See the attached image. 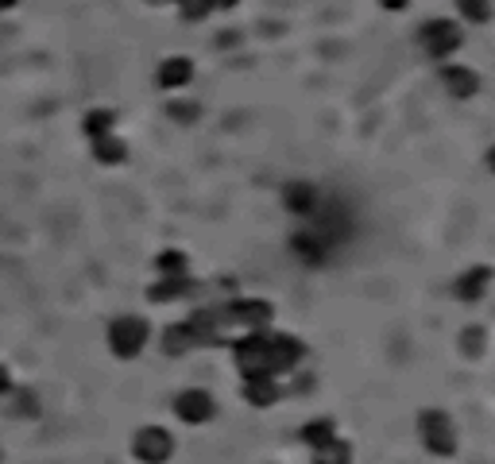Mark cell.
<instances>
[{
  "label": "cell",
  "instance_id": "9a60e30c",
  "mask_svg": "<svg viewBox=\"0 0 495 464\" xmlns=\"http://www.w3.org/2000/svg\"><path fill=\"white\" fill-rule=\"evenodd\" d=\"M313 460L318 464H352V449L333 437V441H325V445L313 449Z\"/></svg>",
  "mask_w": 495,
  "mask_h": 464
},
{
  "label": "cell",
  "instance_id": "5bb4252c",
  "mask_svg": "<svg viewBox=\"0 0 495 464\" xmlns=\"http://www.w3.org/2000/svg\"><path fill=\"white\" fill-rule=\"evenodd\" d=\"M194 290V282L189 279H163V282H155L151 290H147V298L151 302H174V298H182V294Z\"/></svg>",
  "mask_w": 495,
  "mask_h": 464
},
{
  "label": "cell",
  "instance_id": "d4e9b609",
  "mask_svg": "<svg viewBox=\"0 0 495 464\" xmlns=\"http://www.w3.org/2000/svg\"><path fill=\"white\" fill-rule=\"evenodd\" d=\"M236 0H213V8H233Z\"/></svg>",
  "mask_w": 495,
  "mask_h": 464
},
{
  "label": "cell",
  "instance_id": "4fadbf2b",
  "mask_svg": "<svg viewBox=\"0 0 495 464\" xmlns=\"http://www.w3.org/2000/svg\"><path fill=\"white\" fill-rule=\"evenodd\" d=\"M189 78H194V62L189 58H166L159 66V86L163 89H178V86H186Z\"/></svg>",
  "mask_w": 495,
  "mask_h": 464
},
{
  "label": "cell",
  "instance_id": "cb8c5ba5",
  "mask_svg": "<svg viewBox=\"0 0 495 464\" xmlns=\"http://www.w3.org/2000/svg\"><path fill=\"white\" fill-rule=\"evenodd\" d=\"M379 4H383L387 12H403V8L410 4V0H379Z\"/></svg>",
  "mask_w": 495,
  "mask_h": 464
},
{
  "label": "cell",
  "instance_id": "2e32d148",
  "mask_svg": "<svg viewBox=\"0 0 495 464\" xmlns=\"http://www.w3.org/2000/svg\"><path fill=\"white\" fill-rule=\"evenodd\" d=\"M333 437H336L333 418H318V421H310V426H302V441H306L310 449H318V445H325V441H333Z\"/></svg>",
  "mask_w": 495,
  "mask_h": 464
},
{
  "label": "cell",
  "instance_id": "7c38bea8",
  "mask_svg": "<svg viewBox=\"0 0 495 464\" xmlns=\"http://www.w3.org/2000/svg\"><path fill=\"white\" fill-rule=\"evenodd\" d=\"M89 143H93V155H97L101 163H124L128 159V147H124V140H117L112 132L89 135Z\"/></svg>",
  "mask_w": 495,
  "mask_h": 464
},
{
  "label": "cell",
  "instance_id": "30bf717a",
  "mask_svg": "<svg viewBox=\"0 0 495 464\" xmlns=\"http://www.w3.org/2000/svg\"><path fill=\"white\" fill-rule=\"evenodd\" d=\"M244 398L251 406H271L279 398V383H275V375H251L248 383H244Z\"/></svg>",
  "mask_w": 495,
  "mask_h": 464
},
{
  "label": "cell",
  "instance_id": "52a82bcc",
  "mask_svg": "<svg viewBox=\"0 0 495 464\" xmlns=\"http://www.w3.org/2000/svg\"><path fill=\"white\" fill-rule=\"evenodd\" d=\"M213 410H217V403H213V395H209V391H182L174 398V414L182 421H189V426H202V421H209V418H213Z\"/></svg>",
  "mask_w": 495,
  "mask_h": 464
},
{
  "label": "cell",
  "instance_id": "ba28073f",
  "mask_svg": "<svg viewBox=\"0 0 495 464\" xmlns=\"http://www.w3.org/2000/svg\"><path fill=\"white\" fill-rule=\"evenodd\" d=\"M441 86H445L452 97H472V93L480 89V78L465 66H445L441 70Z\"/></svg>",
  "mask_w": 495,
  "mask_h": 464
},
{
  "label": "cell",
  "instance_id": "44dd1931",
  "mask_svg": "<svg viewBox=\"0 0 495 464\" xmlns=\"http://www.w3.org/2000/svg\"><path fill=\"white\" fill-rule=\"evenodd\" d=\"M166 112H171L178 124H194V120H197V104H189V101H174V104H166Z\"/></svg>",
  "mask_w": 495,
  "mask_h": 464
},
{
  "label": "cell",
  "instance_id": "5b68a950",
  "mask_svg": "<svg viewBox=\"0 0 495 464\" xmlns=\"http://www.w3.org/2000/svg\"><path fill=\"white\" fill-rule=\"evenodd\" d=\"M147 344V321L143 318H117L109 325V348L124 360H132L135 352Z\"/></svg>",
  "mask_w": 495,
  "mask_h": 464
},
{
  "label": "cell",
  "instance_id": "4316f807",
  "mask_svg": "<svg viewBox=\"0 0 495 464\" xmlns=\"http://www.w3.org/2000/svg\"><path fill=\"white\" fill-rule=\"evenodd\" d=\"M147 4H171V0H147Z\"/></svg>",
  "mask_w": 495,
  "mask_h": 464
},
{
  "label": "cell",
  "instance_id": "ac0fdd59",
  "mask_svg": "<svg viewBox=\"0 0 495 464\" xmlns=\"http://www.w3.org/2000/svg\"><path fill=\"white\" fill-rule=\"evenodd\" d=\"M457 8L472 24H488V16H491V0H457Z\"/></svg>",
  "mask_w": 495,
  "mask_h": 464
},
{
  "label": "cell",
  "instance_id": "8fae6325",
  "mask_svg": "<svg viewBox=\"0 0 495 464\" xmlns=\"http://www.w3.org/2000/svg\"><path fill=\"white\" fill-rule=\"evenodd\" d=\"M488 282H491V267H472L468 275H460V282H457V298H460V302H476V298H483Z\"/></svg>",
  "mask_w": 495,
  "mask_h": 464
},
{
  "label": "cell",
  "instance_id": "484cf974",
  "mask_svg": "<svg viewBox=\"0 0 495 464\" xmlns=\"http://www.w3.org/2000/svg\"><path fill=\"white\" fill-rule=\"evenodd\" d=\"M19 4V0H0V8H16Z\"/></svg>",
  "mask_w": 495,
  "mask_h": 464
},
{
  "label": "cell",
  "instance_id": "7a4b0ae2",
  "mask_svg": "<svg viewBox=\"0 0 495 464\" xmlns=\"http://www.w3.org/2000/svg\"><path fill=\"white\" fill-rule=\"evenodd\" d=\"M233 348H236V367L244 372V379L282 375L306 356V344L294 341L287 333H279V336L275 333H248V336H240Z\"/></svg>",
  "mask_w": 495,
  "mask_h": 464
},
{
  "label": "cell",
  "instance_id": "277c9868",
  "mask_svg": "<svg viewBox=\"0 0 495 464\" xmlns=\"http://www.w3.org/2000/svg\"><path fill=\"white\" fill-rule=\"evenodd\" d=\"M132 452L140 464H163V460H171V452H174V437L166 434L163 426H143L132 441Z\"/></svg>",
  "mask_w": 495,
  "mask_h": 464
},
{
  "label": "cell",
  "instance_id": "603a6c76",
  "mask_svg": "<svg viewBox=\"0 0 495 464\" xmlns=\"http://www.w3.org/2000/svg\"><path fill=\"white\" fill-rule=\"evenodd\" d=\"M12 391V375H8V367H0V395Z\"/></svg>",
  "mask_w": 495,
  "mask_h": 464
},
{
  "label": "cell",
  "instance_id": "e0dca14e",
  "mask_svg": "<svg viewBox=\"0 0 495 464\" xmlns=\"http://www.w3.org/2000/svg\"><path fill=\"white\" fill-rule=\"evenodd\" d=\"M155 267H159L166 279H186V256L182 251H163V256L155 259Z\"/></svg>",
  "mask_w": 495,
  "mask_h": 464
},
{
  "label": "cell",
  "instance_id": "d6986e66",
  "mask_svg": "<svg viewBox=\"0 0 495 464\" xmlns=\"http://www.w3.org/2000/svg\"><path fill=\"white\" fill-rule=\"evenodd\" d=\"M483 341H488L483 329H480V325H472V329H465V336H460V348H465V356L480 360V356H483Z\"/></svg>",
  "mask_w": 495,
  "mask_h": 464
},
{
  "label": "cell",
  "instance_id": "ffe728a7",
  "mask_svg": "<svg viewBox=\"0 0 495 464\" xmlns=\"http://www.w3.org/2000/svg\"><path fill=\"white\" fill-rule=\"evenodd\" d=\"M182 4V19H205L213 12V0H178Z\"/></svg>",
  "mask_w": 495,
  "mask_h": 464
},
{
  "label": "cell",
  "instance_id": "8992f818",
  "mask_svg": "<svg viewBox=\"0 0 495 464\" xmlns=\"http://www.w3.org/2000/svg\"><path fill=\"white\" fill-rule=\"evenodd\" d=\"M418 39H422L426 55L445 58L460 47V27L452 24V19H429V24H422V31H418Z\"/></svg>",
  "mask_w": 495,
  "mask_h": 464
},
{
  "label": "cell",
  "instance_id": "3957f363",
  "mask_svg": "<svg viewBox=\"0 0 495 464\" xmlns=\"http://www.w3.org/2000/svg\"><path fill=\"white\" fill-rule=\"evenodd\" d=\"M418 434H422L426 449L437 457H452L457 452V434H452V421L445 410H422L418 414Z\"/></svg>",
  "mask_w": 495,
  "mask_h": 464
},
{
  "label": "cell",
  "instance_id": "6da1fadb",
  "mask_svg": "<svg viewBox=\"0 0 495 464\" xmlns=\"http://www.w3.org/2000/svg\"><path fill=\"white\" fill-rule=\"evenodd\" d=\"M275 318V305L263 298H236L228 305H209L197 310L189 321H178L166 329L163 348L166 356H186L197 344H225L228 329H248V333H263Z\"/></svg>",
  "mask_w": 495,
  "mask_h": 464
},
{
  "label": "cell",
  "instance_id": "7402d4cb",
  "mask_svg": "<svg viewBox=\"0 0 495 464\" xmlns=\"http://www.w3.org/2000/svg\"><path fill=\"white\" fill-rule=\"evenodd\" d=\"M16 414H31V418H35V414H39V403H35V395H31V391H19Z\"/></svg>",
  "mask_w": 495,
  "mask_h": 464
},
{
  "label": "cell",
  "instance_id": "9c48e42d",
  "mask_svg": "<svg viewBox=\"0 0 495 464\" xmlns=\"http://www.w3.org/2000/svg\"><path fill=\"white\" fill-rule=\"evenodd\" d=\"M282 205H287L290 213H313V209H318V189L310 182H290L282 189Z\"/></svg>",
  "mask_w": 495,
  "mask_h": 464
}]
</instances>
